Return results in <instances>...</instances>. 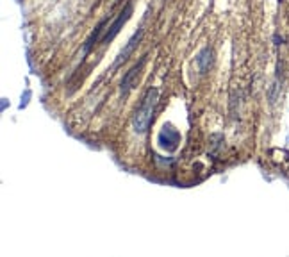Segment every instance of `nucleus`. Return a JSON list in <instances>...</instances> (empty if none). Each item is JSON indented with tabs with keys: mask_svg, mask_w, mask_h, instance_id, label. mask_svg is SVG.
I'll return each mask as SVG.
<instances>
[{
	"mask_svg": "<svg viewBox=\"0 0 289 257\" xmlns=\"http://www.w3.org/2000/svg\"><path fill=\"white\" fill-rule=\"evenodd\" d=\"M143 63H145V57H143V59H141V63L136 64L134 68H131V70H129V72H127V75H125V77H123V80H121V93H127V91L131 90V88L136 84V77L139 75V70H141Z\"/></svg>",
	"mask_w": 289,
	"mask_h": 257,
	"instance_id": "5",
	"label": "nucleus"
},
{
	"mask_svg": "<svg viewBox=\"0 0 289 257\" xmlns=\"http://www.w3.org/2000/svg\"><path fill=\"white\" fill-rule=\"evenodd\" d=\"M141 34H143V32H141V30H139V32H136V34L132 36V38H131V41L127 43V47H125V49L121 50V52H120V56H118V59L114 61V68H116V66H120V64L123 63V61H127V57L131 56V54H132V50L136 49V45H138V43H139V39H141Z\"/></svg>",
	"mask_w": 289,
	"mask_h": 257,
	"instance_id": "4",
	"label": "nucleus"
},
{
	"mask_svg": "<svg viewBox=\"0 0 289 257\" xmlns=\"http://www.w3.org/2000/svg\"><path fill=\"white\" fill-rule=\"evenodd\" d=\"M131 13H132V6L129 4L127 8H125V11L121 13V15L116 18V22H114L113 25L109 27V30H107V32H105V34H104V38L100 39V43H107V41H111V39H113L114 36H116L118 32H120L121 25H123V23L127 22L129 18H131Z\"/></svg>",
	"mask_w": 289,
	"mask_h": 257,
	"instance_id": "3",
	"label": "nucleus"
},
{
	"mask_svg": "<svg viewBox=\"0 0 289 257\" xmlns=\"http://www.w3.org/2000/svg\"><path fill=\"white\" fill-rule=\"evenodd\" d=\"M157 97H159V90H155V88L148 90L147 95L143 97L141 104L138 106V109H136L132 125H134V131L138 134L147 133L148 125H150V121H152V113H154V107H155V102H157Z\"/></svg>",
	"mask_w": 289,
	"mask_h": 257,
	"instance_id": "1",
	"label": "nucleus"
},
{
	"mask_svg": "<svg viewBox=\"0 0 289 257\" xmlns=\"http://www.w3.org/2000/svg\"><path fill=\"white\" fill-rule=\"evenodd\" d=\"M211 57H213V52H211L209 49H203L202 52L198 54V57H196V63H198V66H200V70L202 72H205L207 68H209V64H211Z\"/></svg>",
	"mask_w": 289,
	"mask_h": 257,
	"instance_id": "6",
	"label": "nucleus"
},
{
	"mask_svg": "<svg viewBox=\"0 0 289 257\" xmlns=\"http://www.w3.org/2000/svg\"><path fill=\"white\" fill-rule=\"evenodd\" d=\"M179 143H180V134L177 133L172 125H164L161 134H159V145H161L162 148H166V150L172 152V150H175Z\"/></svg>",
	"mask_w": 289,
	"mask_h": 257,
	"instance_id": "2",
	"label": "nucleus"
}]
</instances>
